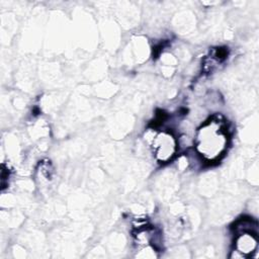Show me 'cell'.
Masks as SVG:
<instances>
[{"label": "cell", "instance_id": "obj_1", "mask_svg": "<svg viewBox=\"0 0 259 259\" xmlns=\"http://www.w3.org/2000/svg\"><path fill=\"white\" fill-rule=\"evenodd\" d=\"M228 144L227 126L219 118L207 120L197 130L195 149L201 159L207 163L219 161L227 151Z\"/></svg>", "mask_w": 259, "mask_h": 259}, {"label": "cell", "instance_id": "obj_2", "mask_svg": "<svg viewBox=\"0 0 259 259\" xmlns=\"http://www.w3.org/2000/svg\"><path fill=\"white\" fill-rule=\"evenodd\" d=\"M153 153L160 163H167L172 160L177 151L176 138L170 132H159L153 139Z\"/></svg>", "mask_w": 259, "mask_h": 259}, {"label": "cell", "instance_id": "obj_3", "mask_svg": "<svg viewBox=\"0 0 259 259\" xmlns=\"http://www.w3.org/2000/svg\"><path fill=\"white\" fill-rule=\"evenodd\" d=\"M258 247V238L255 232L245 231L237 233L235 239V250L233 251L237 255V258H246L252 256L256 252Z\"/></svg>", "mask_w": 259, "mask_h": 259}]
</instances>
